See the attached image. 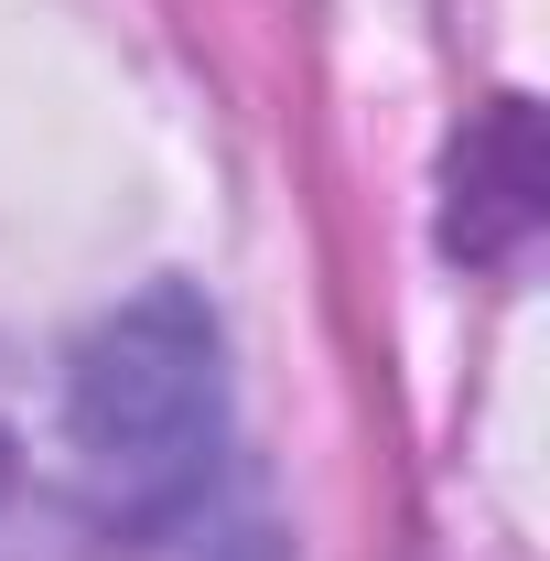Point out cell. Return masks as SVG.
Wrapping results in <instances>:
<instances>
[{
  "instance_id": "7a4b0ae2",
  "label": "cell",
  "mask_w": 550,
  "mask_h": 561,
  "mask_svg": "<svg viewBox=\"0 0 550 561\" xmlns=\"http://www.w3.org/2000/svg\"><path fill=\"white\" fill-rule=\"evenodd\" d=\"M540 216V119L529 98H496L475 140H454V206H443V249L454 260H507Z\"/></svg>"
},
{
  "instance_id": "6da1fadb",
  "label": "cell",
  "mask_w": 550,
  "mask_h": 561,
  "mask_svg": "<svg viewBox=\"0 0 550 561\" xmlns=\"http://www.w3.org/2000/svg\"><path fill=\"white\" fill-rule=\"evenodd\" d=\"M55 443L87 540L151 551L206 507L227 454V346L195 280H151L108 324H87L55 389Z\"/></svg>"
},
{
  "instance_id": "3957f363",
  "label": "cell",
  "mask_w": 550,
  "mask_h": 561,
  "mask_svg": "<svg viewBox=\"0 0 550 561\" xmlns=\"http://www.w3.org/2000/svg\"><path fill=\"white\" fill-rule=\"evenodd\" d=\"M44 529H76V496H66V443L33 432V389L11 378L0 356V561H33Z\"/></svg>"
}]
</instances>
